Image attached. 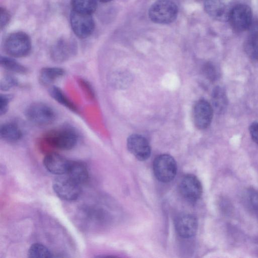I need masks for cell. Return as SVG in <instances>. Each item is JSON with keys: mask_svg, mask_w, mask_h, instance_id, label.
<instances>
[{"mask_svg": "<svg viewBox=\"0 0 258 258\" xmlns=\"http://www.w3.org/2000/svg\"><path fill=\"white\" fill-rule=\"evenodd\" d=\"M98 1H99L100 2H103V3H107V2H110L112 0H98Z\"/></svg>", "mask_w": 258, "mask_h": 258, "instance_id": "33", "label": "cell"}, {"mask_svg": "<svg viewBox=\"0 0 258 258\" xmlns=\"http://www.w3.org/2000/svg\"><path fill=\"white\" fill-rule=\"evenodd\" d=\"M178 12V7L173 1L158 0L150 8L149 17L155 23L167 24L176 19Z\"/></svg>", "mask_w": 258, "mask_h": 258, "instance_id": "2", "label": "cell"}, {"mask_svg": "<svg viewBox=\"0 0 258 258\" xmlns=\"http://www.w3.org/2000/svg\"><path fill=\"white\" fill-rule=\"evenodd\" d=\"M12 99L10 95L1 94L0 95V115L5 114L8 110L9 103Z\"/></svg>", "mask_w": 258, "mask_h": 258, "instance_id": "28", "label": "cell"}, {"mask_svg": "<svg viewBox=\"0 0 258 258\" xmlns=\"http://www.w3.org/2000/svg\"><path fill=\"white\" fill-rule=\"evenodd\" d=\"M31 41L25 32L19 31L10 34L6 38L4 47L6 52L13 57L27 56L31 49Z\"/></svg>", "mask_w": 258, "mask_h": 258, "instance_id": "4", "label": "cell"}, {"mask_svg": "<svg viewBox=\"0 0 258 258\" xmlns=\"http://www.w3.org/2000/svg\"><path fill=\"white\" fill-rule=\"evenodd\" d=\"M72 11L91 15L97 8L96 0H71Z\"/></svg>", "mask_w": 258, "mask_h": 258, "instance_id": "20", "label": "cell"}, {"mask_svg": "<svg viewBox=\"0 0 258 258\" xmlns=\"http://www.w3.org/2000/svg\"><path fill=\"white\" fill-rule=\"evenodd\" d=\"M213 108L218 114L223 113L228 105V98L224 89L219 86L215 87L212 94Z\"/></svg>", "mask_w": 258, "mask_h": 258, "instance_id": "18", "label": "cell"}, {"mask_svg": "<svg viewBox=\"0 0 258 258\" xmlns=\"http://www.w3.org/2000/svg\"><path fill=\"white\" fill-rule=\"evenodd\" d=\"M1 27L2 28L8 23L10 19V15L4 8H1Z\"/></svg>", "mask_w": 258, "mask_h": 258, "instance_id": "30", "label": "cell"}, {"mask_svg": "<svg viewBox=\"0 0 258 258\" xmlns=\"http://www.w3.org/2000/svg\"><path fill=\"white\" fill-rule=\"evenodd\" d=\"M249 131L252 140L258 145V122L252 123L249 126Z\"/></svg>", "mask_w": 258, "mask_h": 258, "instance_id": "29", "label": "cell"}, {"mask_svg": "<svg viewBox=\"0 0 258 258\" xmlns=\"http://www.w3.org/2000/svg\"><path fill=\"white\" fill-rule=\"evenodd\" d=\"M154 175L160 181L167 183L172 181L177 172V164L174 159L168 154L157 156L154 160Z\"/></svg>", "mask_w": 258, "mask_h": 258, "instance_id": "5", "label": "cell"}, {"mask_svg": "<svg viewBox=\"0 0 258 258\" xmlns=\"http://www.w3.org/2000/svg\"><path fill=\"white\" fill-rule=\"evenodd\" d=\"M70 22L74 32L81 38L89 37L94 29V22L90 14L72 11L70 15Z\"/></svg>", "mask_w": 258, "mask_h": 258, "instance_id": "9", "label": "cell"}, {"mask_svg": "<svg viewBox=\"0 0 258 258\" xmlns=\"http://www.w3.org/2000/svg\"><path fill=\"white\" fill-rule=\"evenodd\" d=\"M128 151L139 160L145 161L150 156V145L144 136L139 134H133L127 140Z\"/></svg>", "mask_w": 258, "mask_h": 258, "instance_id": "11", "label": "cell"}, {"mask_svg": "<svg viewBox=\"0 0 258 258\" xmlns=\"http://www.w3.org/2000/svg\"><path fill=\"white\" fill-rule=\"evenodd\" d=\"M205 1V0H204V1Z\"/></svg>", "mask_w": 258, "mask_h": 258, "instance_id": "34", "label": "cell"}, {"mask_svg": "<svg viewBox=\"0 0 258 258\" xmlns=\"http://www.w3.org/2000/svg\"><path fill=\"white\" fill-rule=\"evenodd\" d=\"M50 146L61 150H69L77 144L78 136L76 132L69 127L53 130L48 132L44 138Z\"/></svg>", "mask_w": 258, "mask_h": 258, "instance_id": "1", "label": "cell"}, {"mask_svg": "<svg viewBox=\"0 0 258 258\" xmlns=\"http://www.w3.org/2000/svg\"><path fill=\"white\" fill-rule=\"evenodd\" d=\"M0 136L5 141L14 142L20 140L23 133L18 124L8 122L3 124L0 127Z\"/></svg>", "mask_w": 258, "mask_h": 258, "instance_id": "17", "label": "cell"}, {"mask_svg": "<svg viewBox=\"0 0 258 258\" xmlns=\"http://www.w3.org/2000/svg\"><path fill=\"white\" fill-rule=\"evenodd\" d=\"M18 82L17 80L13 76L7 75L4 76L1 81L0 88L3 91H8L17 86Z\"/></svg>", "mask_w": 258, "mask_h": 258, "instance_id": "25", "label": "cell"}, {"mask_svg": "<svg viewBox=\"0 0 258 258\" xmlns=\"http://www.w3.org/2000/svg\"><path fill=\"white\" fill-rule=\"evenodd\" d=\"M252 11L247 4H236L232 8L228 17L231 28L236 32L247 31L253 20Z\"/></svg>", "mask_w": 258, "mask_h": 258, "instance_id": "6", "label": "cell"}, {"mask_svg": "<svg viewBox=\"0 0 258 258\" xmlns=\"http://www.w3.org/2000/svg\"><path fill=\"white\" fill-rule=\"evenodd\" d=\"M49 93L52 98L59 104L72 111H77L75 105L67 97L62 91L57 87L52 86L49 90Z\"/></svg>", "mask_w": 258, "mask_h": 258, "instance_id": "22", "label": "cell"}, {"mask_svg": "<svg viewBox=\"0 0 258 258\" xmlns=\"http://www.w3.org/2000/svg\"><path fill=\"white\" fill-rule=\"evenodd\" d=\"M28 256L33 258H48L53 256L51 251L45 245L35 243L31 245L28 251Z\"/></svg>", "mask_w": 258, "mask_h": 258, "instance_id": "23", "label": "cell"}, {"mask_svg": "<svg viewBox=\"0 0 258 258\" xmlns=\"http://www.w3.org/2000/svg\"><path fill=\"white\" fill-rule=\"evenodd\" d=\"M0 64L4 69L11 72L24 74L28 72L26 67L12 57L2 56L0 58Z\"/></svg>", "mask_w": 258, "mask_h": 258, "instance_id": "21", "label": "cell"}, {"mask_svg": "<svg viewBox=\"0 0 258 258\" xmlns=\"http://www.w3.org/2000/svg\"><path fill=\"white\" fill-rule=\"evenodd\" d=\"M181 196L190 203H196L201 197L203 192L202 184L197 176L193 174L183 176L179 184Z\"/></svg>", "mask_w": 258, "mask_h": 258, "instance_id": "8", "label": "cell"}, {"mask_svg": "<svg viewBox=\"0 0 258 258\" xmlns=\"http://www.w3.org/2000/svg\"><path fill=\"white\" fill-rule=\"evenodd\" d=\"M25 114L31 123L38 126H46L56 119V113L49 105L42 102H34L26 109Z\"/></svg>", "mask_w": 258, "mask_h": 258, "instance_id": "3", "label": "cell"}, {"mask_svg": "<svg viewBox=\"0 0 258 258\" xmlns=\"http://www.w3.org/2000/svg\"><path fill=\"white\" fill-rule=\"evenodd\" d=\"M203 72L205 76L210 81H215L218 77V71L215 66L212 63H208L205 64Z\"/></svg>", "mask_w": 258, "mask_h": 258, "instance_id": "26", "label": "cell"}, {"mask_svg": "<svg viewBox=\"0 0 258 258\" xmlns=\"http://www.w3.org/2000/svg\"><path fill=\"white\" fill-rule=\"evenodd\" d=\"M231 7L228 0H205L204 9L213 19L220 21H228Z\"/></svg>", "mask_w": 258, "mask_h": 258, "instance_id": "13", "label": "cell"}, {"mask_svg": "<svg viewBox=\"0 0 258 258\" xmlns=\"http://www.w3.org/2000/svg\"><path fill=\"white\" fill-rule=\"evenodd\" d=\"M67 175L80 185L86 182L89 178L86 165L78 161H70Z\"/></svg>", "mask_w": 258, "mask_h": 258, "instance_id": "16", "label": "cell"}, {"mask_svg": "<svg viewBox=\"0 0 258 258\" xmlns=\"http://www.w3.org/2000/svg\"><path fill=\"white\" fill-rule=\"evenodd\" d=\"M213 115L212 106L206 100L200 99L195 104L192 116L195 126L199 130H205L210 125Z\"/></svg>", "mask_w": 258, "mask_h": 258, "instance_id": "10", "label": "cell"}, {"mask_svg": "<svg viewBox=\"0 0 258 258\" xmlns=\"http://www.w3.org/2000/svg\"><path fill=\"white\" fill-rule=\"evenodd\" d=\"M247 31V39L258 41V16L253 18Z\"/></svg>", "mask_w": 258, "mask_h": 258, "instance_id": "27", "label": "cell"}, {"mask_svg": "<svg viewBox=\"0 0 258 258\" xmlns=\"http://www.w3.org/2000/svg\"><path fill=\"white\" fill-rule=\"evenodd\" d=\"M70 162L62 156L53 152L46 155L43 161L44 166L48 171L58 175L67 174Z\"/></svg>", "mask_w": 258, "mask_h": 258, "instance_id": "14", "label": "cell"}, {"mask_svg": "<svg viewBox=\"0 0 258 258\" xmlns=\"http://www.w3.org/2000/svg\"><path fill=\"white\" fill-rule=\"evenodd\" d=\"M244 49L251 59L258 61V41L246 39L244 43Z\"/></svg>", "mask_w": 258, "mask_h": 258, "instance_id": "24", "label": "cell"}, {"mask_svg": "<svg viewBox=\"0 0 258 258\" xmlns=\"http://www.w3.org/2000/svg\"><path fill=\"white\" fill-rule=\"evenodd\" d=\"M76 47L73 41L67 39L58 41L52 47L50 50V56L56 62H63L75 53Z\"/></svg>", "mask_w": 258, "mask_h": 258, "instance_id": "15", "label": "cell"}, {"mask_svg": "<svg viewBox=\"0 0 258 258\" xmlns=\"http://www.w3.org/2000/svg\"><path fill=\"white\" fill-rule=\"evenodd\" d=\"M65 74L64 70L58 67H44L40 71V82L44 85H48L62 77Z\"/></svg>", "mask_w": 258, "mask_h": 258, "instance_id": "19", "label": "cell"}, {"mask_svg": "<svg viewBox=\"0 0 258 258\" xmlns=\"http://www.w3.org/2000/svg\"><path fill=\"white\" fill-rule=\"evenodd\" d=\"M249 198L250 203L254 209L258 208V194L253 190H250Z\"/></svg>", "mask_w": 258, "mask_h": 258, "instance_id": "31", "label": "cell"}, {"mask_svg": "<svg viewBox=\"0 0 258 258\" xmlns=\"http://www.w3.org/2000/svg\"><path fill=\"white\" fill-rule=\"evenodd\" d=\"M175 228L177 234L183 238H190L196 234L198 222L195 216L189 213H182L177 216Z\"/></svg>", "mask_w": 258, "mask_h": 258, "instance_id": "12", "label": "cell"}, {"mask_svg": "<svg viewBox=\"0 0 258 258\" xmlns=\"http://www.w3.org/2000/svg\"><path fill=\"white\" fill-rule=\"evenodd\" d=\"M53 190L61 200L72 201L77 200L81 194L80 185L67 175L58 177L53 181Z\"/></svg>", "mask_w": 258, "mask_h": 258, "instance_id": "7", "label": "cell"}, {"mask_svg": "<svg viewBox=\"0 0 258 258\" xmlns=\"http://www.w3.org/2000/svg\"><path fill=\"white\" fill-rule=\"evenodd\" d=\"M236 4H247L248 5L251 0H233Z\"/></svg>", "mask_w": 258, "mask_h": 258, "instance_id": "32", "label": "cell"}]
</instances>
